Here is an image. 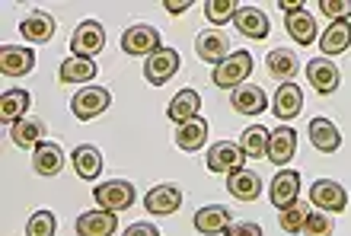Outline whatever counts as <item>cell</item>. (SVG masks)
<instances>
[{
  "mask_svg": "<svg viewBox=\"0 0 351 236\" xmlns=\"http://www.w3.org/2000/svg\"><path fill=\"white\" fill-rule=\"evenodd\" d=\"M163 7H167L169 13H185L189 7H195V0H163Z\"/></svg>",
  "mask_w": 351,
  "mask_h": 236,
  "instance_id": "obj_41",
  "label": "cell"
},
{
  "mask_svg": "<svg viewBox=\"0 0 351 236\" xmlns=\"http://www.w3.org/2000/svg\"><path fill=\"white\" fill-rule=\"evenodd\" d=\"M285 26H287V32H291V38H294V42H300V48H306V45H313V42H316V23H313V16H310L306 10L287 13Z\"/></svg>",
  "mask_w": 351,
  "mask_h": 236,
  "instance_id": "obj_30",
  "label": "cell"
},
{
  "mask_svg": "<svg viewBox=\"0 0 351 236\" xmlns=\"http://www.w3.org/2000/svg\"><path fill=\"white\" fill-rule=\"evenodd\" d=\"M230 211L223 208V204H208V208H198L195 214V230L204 236H214V233H223V230L230 227Z\"/></svg>",
  "mask_w": 351,
  "mask_h": 236,
  "instance_id": "obj_22",
  "label": "cell"
},
{
  "mask_svg": "<svg viewBox=\"0 0 351 236\" xmlns=\"http://www.w3.org/2000/svg\"><path fill=\"white\" fill-rule=\"evenodd\" d=\"M223 236H262V227L252 220H240V224H230L223 230Z\"/></svg>",
  "mask_w": 351,
  "mask_h": 236,
  "instance_id": "obj_39",
  "label": "cell"
},
{
  "mask_svg": "<svg viewBox=\"0 0 351 236\" xmlns=\"http://www.w3.org/2000/svg\"><path fill=\"white\" fill-rule=\"evenodd\" d=\"M55 227L58 220L51 211H36L26 224V236H55Z\"/></svg>",
  "mask_w": 351,
  "mask_h": 236,
  "instance_id": "obj_36",
  "label": "cell"
},
{
  "mask_svg": "<svg viewBox=\"0 0 351 236\" xmlns=\"http://www.w3.org/2000/svg\"><path fill=\"white\" fill-rule=\"evenodd\" d=\"M32 67H36L32 48H19V45L0 48V73H3V77H26Z\"/></svg>",
  "mask_w": 351,
  "mask_h": 236,
  "instance_id": "obj_13",
  "label": "cell"
},
{
  "mask_svg": "<svg viewBox=\"0 0 351 236\" xmlns=\"http://www.w3.org/2000/svg\"><path fill=\"white\" fill-rule=\"evenodd\" d=\"M265 67H268V73H271V77H278V80L287 83L297 73L300 61H297V55L291 51V48H275V51H268Z\"/></svg>",
  "mask_w": 351,
  "mask_h": 236,
  "instance_id": "obj_31",
  "label": "cell"
},
{
  "mask_svg": "<svg viewBox=\"0 0 351 236\" xmlns=\"http://www.w3.org/2000/svg\"><path fill=\"white\" fill-rule=\"evenodd\" d=\"M243 150L240 144H230V141H221V144H214L208 150V169L211 173H221V176H230L237 169H243Z\"/></svg>",
  "mask_w": 351,
  "mask_h": 236,
  "instance_id": "obj_10",
  "label": "cell"
},
{
  "mask_svg": "<svg viewBox=\"0 0 351 236\" xmlns=\"http://www.w3.org/2000/svg\"><path fill=\"white\" fill-rule=\"evenodd\" d=\"M195 51H198L202 61L217 67L223 58H230V38L223 36V32H217V29H204L202 36L195 38Z\"/></svg>",
  "mask_w": 351,
  "mask_h": 236,
  "instance_id": "obj_11",
  "label": "cell"
},
{
  "mask_svg": "<svg viewBox=\"0 0 351 236\" xmlns=\"http://www.w3.org/2000/svg\"><path fill=\"white\" fill-rule=\"evenodd\" d=\"M348 48H351V23L348 19L332 23V26L319 36V51H323V58L342 55V51H348Z\"/></svg>",
  "mask_w": 351,
  "mask_h": 236,
  "instance_id": "obj_24",
  "label": "cell"
},
{
  "mask_svg": "<svg viewBox=\"0 0 351 236\" xmlns=\"http://www.w3.org/2000/svg\"><path fill=\"white\" fill-rule=\"evenodd\" d=\"M306 80L313 83L316 93H335L342 77H339V67L329 58H313V61L306 64Z\"/></svg>",
  "mask_w": 351,
  "mask_h": 236,
  "instance_id": "obj_17",
  "label": "cell"
},
{
  "mask_svg": "<svg viewBox=\"0 0 351 236\" xmlns=\"http://www.w3.org/2000/svg\"><path fill=\"white\" fill-rule=\"evenodd\" d=\"M77 236H112L115 227H119V217L112 211L99 208V211H84L77 217Z\"/></svg>",
  "mask_w": 351,
  "mask_h": 236,
  "instance_id": "obj_12",
  "label": "cell"
},
{
  "mask_svg": "<svg viewBox=\"0 0 351 236\" xmlns=\"http://www.w3.org/2000/svg\"><path fill=\"white\" fill-rule=\"evenodd\" d=\"M160 32L147 23H138V26H131L121 32V51L125 55H138V58H150L154 51H160Z\"/></svg>",
  "mask_w": 351,
  "mask_h": 236,
  "instance_id": "obj_3",
  "label": "cell"
},
{
  "mask_svg": "<svg viewBox=\"0 0 351 236\" xmlns=\"http://www.w3.org/2000/svg\"><path fill=\"white\" fill-rule=\"evenodd\" d=\"M10 137L19 150H36L45 141V121L42 118H19L16 125H10Z\"/></svg>",
  "mask_w": 351,
  "mask_h": 236,
  "instance_id": "obj_18",
  "label": "cell"
},
{
  "mask_svg": "<svg viewBox=\"0 0 351 236\" xmlns=\"http://www.w3.org/2000/svg\"><path fill=\"white\" fill-rule=\"evenodd\" d=\"M237 10H240L237 0H208V3H204V16H208V23H214V26H227V23L237 16Z\"/></svg>",
  "mask_w": 351,
  "mask_h": 236,
  "instance_id": "obj_35",
  "label": "cell"
},
{
  "mask_svg": "<svg viewBox=\"0 0 351 236\" xmlns=\"http://www.w3.org/2000/svg\"><path fill=\"white\" fill-rule=\"evenodd\" d=\"M227 191H230L237 201H256L262 195V176L256 169H237V173L227 176Z\"/></svg>",
  "mask_w": 351,
  "mask_h": 236,
  "instance_id": "obj_16",
  "label": "cell"
},
{
  "mask_svg": "<svg viewBox=\"0 0 351 236\" xmlns=\"http://www.w3.org/2000/svg\"><path fill=\"white\" fill-rule=\"evenodd\" d=\"M268 137H271V131L262 125H252L243 131L240 137V150L246 160H262V156L268 154Z\"/></svg>",
  "mask_w": 351,
  "mask_h": 236,
  "instance_id": "obj_32",
  "label": "cell"
},
{
  "mask_svg": "<svg viewBox=\"0 0 351 236\" xmlns=\"http://www.w3.org/2000/svg\"><path fill=\"white\" fill-rule=\"evenodd\" d=\"M19 36L26 38V42H32V45H45L48 38L55 36V19L48 16V13H42V10H32L19 23Z\"/></svg>",
  "mask_w": 351,
  "mask_h": 236,
  "instance_id": "obj_19",
  "label": "cell"
},
{
  "mask_svg": "<svg viewBox=\"0 0 351 236\" xmlns=\"http://www.w3.org/2000/svg\"><path fill=\"white\" fill-rule=\"evenodd\" d=\"M29 106H32V96L26 90H7L0 96V118L7 121V125H16L19 118H26Z\"/></svg>",
  "mask_w": 351,
  "mask_h": 236,
  "instance_id": "obj_29",
  "label": "cell"
},
{
  "mask_svg": "<svg viewBox=\"0 0 351 236\" xmlns=\"http://www.w3.org/2000/svg\"><path fill=\"white\" fill-rule=\"evenodd\" d=\"M58 77L61 83H90L96 77V61L93 58H64Z\"/></svg>",
  "mask_w": 351,
  "mask_h": 236,
  "instance_id": "obj_33",
  "label": "cell"
},
{
  "mask_svg": "<svg viewBox=\"0 0 351 236\" xmlns=\"http://www.w3.org/2000/svg\"><path fill=\"white\" fill-rule=\"evenodd\" d=\"M319 10H323V16L332 19V23H342V19L351 23V0H319Z\"/></svg>",
  "mask_w": 351,
  "mask_h": 236,
  "instance_id": "obj_38",
  "label": "cell"
},
{
  "mask_svg": "<svg viewBox=\"0 0 351 236\" xmlns=\"http://www.w3.org/2000/svg\"><path fill=\"white\" fill-rule=\"evenodd\" d=\"M198 109H202V96L195 90H179L173 96V102H169V121H176V125H185V121H192V118H198Z\"/></svg>",
  "mask_w": 351,
  "mask_h": 236,
  "instance_id": "obj_27",
  "label": "cell"
},
{
  "mask_svg": "<svg viewBox=\"0 0 351 236\" xmlns=\"http://www.w3.org/2000/svg\"><path fill=\"white\" fill-rule=\"evenodd\" d=\"M230 106L240 112V115H259V112L268 109V96L259 90V86L243 83V86H237V90H233Z\"/></svg>",
  "mask_w": 351,
  "mask_h": 236,
  "instance_id": "obj_20",
  "label": "cell"
},
{
  "mask_svg": "<svg viewBox=\"0 0 351 236\" xmlns=\"http://www.w3.org/2000/svg\"><path fill=\"white\" fill-rule=\"evenodd\" d=\"M179 204H182V189H179L176 182H163V185H157V189H150L147 198H144V211L157 214V217L176 214Z\"/></svg>",
  "mask_w": 351,
  "mask_h": 236,
  "instance_id": "obj_9",
  "label": "cell"
},
{
  "mask_svg": "<svg viewBox=\"0 0 351 236\" xmlns=\"http://www.w3.org/2000/svg\"><path fill=\"white\" fill-rule=\"evenodd\" d=\"M306 217H310V204H304V201H294L291 208H285L281 214H278V224H281V230L285 233H300L306 224Z\"/></svg>",
  "mask_w": 351,
  "mask_h": 236,
  "instance_id": "obj_34",
  "label": "cell"
},
{
  "mask_svg": "<svg viewBox=\"0 0 351 236\" xmlns=\"http://www.w3.org/2000/svg\"><path fill=\"white\" fill-rule=\"evenodd\" d=\"M294 154H297V131L294 128H275L271 131V137H268V160L275 166H285V163H291L294 160Z\"/></svg>",
  "mask_w": 351,
  "mask_h": 236,
  "instance_id": "obj_14",
  "label": "cell"
},
{
  "mask_svg": "<svg viewBox=\"0 0 351 236\" xmlns=\"http://www.w3.org/2000/svg\"><path fill=\"white\" fill-rule=\"evenodd\" d=\"M179 64H182V58H179L176 48H160V51H154V55L147 58V64H144V77H147L150 86H163V83L173 80V73L179 71Z\"/></svg>",
  "mask_w": 351,
  "mask_h": 236,
  "instance_id": "obj_6",
  "label": "cell"
},
{
  "mask_svg": "<svg viewBox=\"0 0 351 236\" xmlns=\"http://www.w3.org/2000/svg\"><path fill=\"white\" fill-rule=\"evenodd\" d=\"M121 236H160V230L154 227V224H147V220H144V224H131V227L125 230Z\"/></svg>",
  "mask_w": 351,
  "mask_h": 236,
  "instance_id": "obj_40",
  "label": "cell"
},
{
  "mask_svg": "<svg viewBox=\"0 0 351 236\" xmlns=\"http://www.w3.org/2000/svg\"><path fill=\"white\" fill-rule=\"evenodd\" d=\"M71 163H74V169H77V176H80V179L96 182V179H99V173H102L99 147H96V144H80L74 154H71Z\"/></svg>",
  "mask_w": 351,
  "mask_h": 236,
  "instance_id": "obj_21",
  "label": "cell"
},
{
  "mask_svg": "<svg viewBox=\"0 0 351 236\" xmlns=\"http://www.w3.org/2000/svg\"><path fill=\"white\" fill-rule=\"evenodd\" d=\"M106 45V29L96 19H84L77 32L71 36V55L74 58H96Z\"/></svg>",
  "mask_w": 351,
  "mask_h": 236,
  "instance_id": "obj_5",
  "label": "cell"
},
{
  "mask_svg": "<svg viewBox=\"0 0 351 236\" xmlns=\"http://www.w3.org/2000/svg\"><path fill=\"white\" fill-rule=\"evenodd\" d=\"M252 73V55L250 51H233L230 58H223L217 67H214V86L221 90H237L246 83V77Z\"/></svg>",
  "mask_w": 351,
  "mask_h": 236,
  "instance_id": "obj_1",
  "label": "cell"
},
{
  "mask_svg": "<svg viewBox=\"0 0 351 236\" xmlns=\"http://www.w3.org/2000/svg\"><path fill=\"white\" fill-rule=\"evenodd\" d=\"M310 201H313L319 211H326V214H335V211H345L348 191H345V185H339L335 179H319L310 185Z\"/></svg>",
  "mask_w": 351,
  "mask_h": 236,
  "instance_id": "obj_7",
  "label": "cell"
},
{
  "mask_svg": "<svg viewBox=\"0 0 351 236\" xmlns=\"http://www.w3.org/2000/svg\"><path fill=\"white\" fill-rule=\"evenodd\" d=\"M204 141H208V121H204L202 115L192 118V121H185V125H179V131H176V147L185 150V154L202 150Z\"/></svg>",
  "mask_w": 351,
  "mask_h": 236,
  "instance_id": "obj_26",
  "label": "cell"
},
{
  "mask_svg": "<svg viewBox=\"0 0 351 236\" xmlns=\"http://www.w3.org/2000/svg\"><path fill=\"white\" fill-rule=\"evenodd\" d=\"M109 90L106 86H84V90L74 93V99H71V112H74V118H80V121H93L96 115H102V112L109 109Z\"/></svg>",
  "mask_w": 351,
  "mask_h": 236,
  "instance_id": "obj_4",
  "label": "cell"
},
{
  "mask_svg": "<svg viewBox=\"0 0 351 236\" xmlns=\"http://www.w3.org/2000/svg\"><path fill=\"white\" fill-rule=\"evenodd\" d=\"M310 141H313V147L323 150V154H335V150L342 147V134H339L335 121H329V118H313V121H310Z\"/></svg>",
  "mask_w": 351,
  "mask_h": 236,
  "instance_id": "obj_25",
  "label": "cell"
},
{
  "mask_svg": "<svg viewBox=\"0 0 351 236\" xmlns=\"http://www.w3.org/2000/svg\"><path fill=\"white\" fill-rule=\"evenodd\" d=\"M268 198L278 211L291 208L294 201H300V173L297 169H281L275 176V182L268 185Z\"/></svg>",
  "mask_w": 351,
  "mask_h": 236,
  "instance_id": "obj_8",
  "label": "cell"
},
{
  "mask_svg": "<svg viewBox=\"0 0 351 236\" xmlns=\"http://www.w3.org/2000/svg\"><path fill=\"white\" fill-rule=\"evenodd\" d=\"M300 109H304V93H300V86L297 83H281L275 90V115L278 118H294L300 115Z\"/></svg>",
  "mask_w": 351,
  "mask_h": 236,
  "instance_id": "obj_28",
  "label": "cell"
},
{
  "mask_svg": "<svg viewBox=\"0 0 351 236\" xmlns=\"http://www.w3.org/2000/svg\"><path fill=\"white\" fill-rule=\"evenodd\" d=\"M278 7L285 10V13H297V10H304V0H281Z\"/></svg>",
  "mask_w": 351,
  "mask_h": 236,
  "instance_id": "obj_42",
  "label": "cell"
},
{
  "mask_svg": "<svg viewBox=\"0 0 351 236\" xmlns=\"http://www.w3.org/2000/svg\"><path fill=\"white\" fill-rule=\"evenodd\" d=\"M233 26L240 29L246 38H256V42L268 36V16L259 7H240L237 16H233Z\"/></svg>",
  "mask_w": 351,
  "mask_h": 236,
  "instance_id": "obj_23",
  "label": "cell"
},
{
  "mask_svg": "<svg viewBox=\"0 0 351 236\" xmlns=\"http://www.w3.org/2000/svg\"><path fill=\"white\" fill-rule=\"evenodd\" d=\"M335 224L326 211H310V217L304 224V236H332Z\"/></svg>",
  "mask_w": 351,
  "mask_h": 236,
  "instance_id": "obj_37",
  "label": "cell"
},
{
  "mask_svg": "<svg viewBox=\"0 0 351 236\" xmlns=\"http://www.w3.org/2000/svg\"><path fill=\"white\" fill-rule=\"evenodd\" d=\"M93 198H96V204L106 211H128L131 204H134V185L125 179H109L102 182V185H93Z\"/></svg>",
  "mask_w": 351,
  "mask_h": 236,
  "instance_id": "obj_2",
  "label": "cell"
},
{
  "mask_svg": "<svg viewBox=\"0 0 351 236\" xmlns=\"http://www.w3.org/2000/svg\"><path fill=\"white\" fill-rule=\"evenodd\" d=\"M32 169H36L38 176H45V179L58 176L64 169V150H61L55 141H42V144L32 150Z\"/></svg>",
  "mask_w": 351,
  "mask_h": 236,
  "instance_id": "obj_15",
  "label": "cell"
}]
</instances>
